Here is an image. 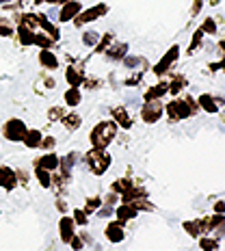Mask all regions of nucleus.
I'll use <instances>...</instances> for the list:
<instances>
[{
    "label": "nucleus",
    "mask_w": 225,
    "mask_h": 251,
    "mask_svg": "<svg viewBox=\"0 0 225 251\" xmlns=\"http://www.w3.org/2000/svg\"><path fill=\"white\" fill-rule=\"evenodd\" d=\"M117 128H119V126L115 122H100V124H96V128H93L91 134H89V141H91L93 148L106 150L108 145L115 141V137H117Z\"/></svg>",
    "instance_id": "1"
},
{
    "label": "nucleus",
    "mask_w": 225,
    "mask_h": 251,
    "mask_svg": "<svg viewBox=\"0 0 225 251\" xmlns=\"http://www.w3.org/2000/svg\"><path fill=\"white\" fill-rule=\"evenodd\" d=\"M85 160L89 165V171H91L93 176H102L108 171V167H111V154H108L106 150H100V148H91L85 154Z\"/></svg>",
    "instance_id": "2"
},
{
    "label": "nucleus",
    "mask_w": 225,
    "mask_h": 251,
    "mask_svg": "<svg viewBox=\"0 0 225 251\" xmlns=\"http://www.w3.org/2000/svg\"><path fill=\"white\" fill-rule=\"evenodd\" d=\"M108 13V4H104V2H100V4H96V7H91V9H82L80 13L76 15L72 22H74L78 28H82L85 24H89V22H96L98 18H102V15H106Z\"/></svg>",
    "instance_id": "3"
},
{
    "label": "nucleus",
    "mask_w": 225,
    "mask_h": 251,
    "mask_svg": "<svg viewBox=\"0 0 225 251\" xmlns=\"http://www.w3.org/2000/svg\"><path fill=\"white\" fill-rule=\"evenodd\" d=\"M26 124L22 122V119H9L7 124L2 126V137L7 139V141H11V143H20V141L24 139V134H26Z\"/></svg>",
    "instance_id": "4"
},
{
    "label": "nucleus",
    "mask_w": 225,
    "mask_h": 251,
    "mask_svg": "<svg viewBox=\"0 0 225 251\" xmlns=\"http://www.w3.org/2000/svg\"><path fill=\"white\" fill-rule=\"evenodd\" d=\"M167 113H169L171 119H184V117H191L195 113V104L193 100H175L171 104H167Z\"/></svg>",
    "instance_id": "5"
},
{
    "label": "nucleus",
    "mask_w": 225,
    "mask_h": 251,
    "mask_svg": "<svg viewBox=\"0 0 225 251\" xmlns=\"http://www.w3.org/2000/svg\"><path fill=\"white\" fill-rule=\"evenodd\" d=\"M163 117V104L158 100H145L143 108H141V119L145 124H156Z\"/></svg>",
    "instance_id": "6"
},
{
    "label": "nucleus",
    "mask_w": 225,
    "mask_h": 251,
    "mask_svg": "<svg viewBox=\"0 0 225 251\" xmlns=\"http://www.w3.org/2000/svg\"><path fill=\"white\" fill-rule=\"evenodd\" d=\"M82 11V4L76 2V0H70V2H63L61 11H59V22H72L78 13Z\"/></svg>",
    "instance_id": "7"
},
{
    "label": "nucleus",
    "mask_w": 225,
    "mask_h": 251,
    "mask_svg": "<svg viewBox=\"0 0 225 251\" xmlns=\"http://www.w3.org/2000/svg\"><path fill=\"white\" fill-rule=\"evenodd\" d=\"M104 236H106V240H111V243H122V240L125 238L124 223H122V221H113V223H108L106 229H104Z\"/></svg>",
    "instance_id": "8"
},
{
    "label": "nucleus",
    "mask_w": 225,
    "mask_h": 251,
    "mask_svg": "<svg viewBox=\"0 0 225 251\" xmlns=\"http://www.w3.org/2000/svg\"><path fill=\"white\" fill-rule=\"evenodd\" d=\"M0 186L4 191H13L18 186V174H15L11 167H0Z\"/></svg>",
    "instance_id": "9"
},
{
    "label": "nucleus",
    "mask_w": 225,
    "mask_h": 251,
    "mask_svg": "<svg viewBox=\"0 0 225 251\" xmlns=\"http://www.w3.org/2000/svg\"><path fill=\"white\" fill-rule=\"evenodd\" d=\"M177 54H180V48H177V46H174V48H171L169 52H167V54L163 56V61L158 63V65H154V74H158V76H163L167 70H169L171 65H174V61L177 59Z\"/></svg>",
    "instance_id": "10"
},
{
    "label": "nucleus",
    "mask_w": 225,
    "mask_h": 251,
    "mask_svg": "<svg viewBox=\"0 0 225 251\" xmlns=\"http://www.w3.org/2000/svg\"><path fill=\"white\" fill-rule=\"evenodd\" d=\"M59 234H61V240L63 243H70L72 236L76 234V223L72 217H61L59 221Z\"/></svg>",
    "instance_id": "11"
},
{
    "label": "nucleus",
    "mask_w": 225,
    "mask_h": 251,
    "mask_svg": "<svg viewBox=\"0 0 225 251\" xmlns=\"http://www.w3.org/2000/svg\"><path fill=\"white\" fill-rule=\"evenodd\" d=\"M115 217H117V221H130V219H134V217H139V210H137V206L134 203H125L122 201V206H117V210H115Z\"/></svg>",
    "instance_id": "12"
},
{
    "label": "nucleus",
    "mask_w": 225,
    "mask_h": 251,
    "mask_svg": "<svg viewBox=\"0 0 225 251\" xmlns=\"http://www.w3.org/2000/svg\"><path fill=\"white\" fill-rule=\"evenodd\" d=\"M111 113H113L115 124H117L119 128H124V130H130V128H132V117H130V113L125 111L124 106H115Z\"/></svg>",
    "instance_id": "13"
},
{
    "label": "nucleus",
    "mask_w": 225,
    "mask_h": 251,
    "mask_svg": "<svg viewBox=\"0 0 225 251\" xmlns=\"http://www.w3.org/2000/svg\"><path fill=\"white\" fill-rule=\"evenodd\" d=\"M35 167H44V169H48V171H56L59 169V156H56L54 151H46L41 158L35 160Z\"/></svg>",
    "instance_id": "14"
},
{
    "label": "nucleus",
    "mask_w": 225,
    "mask_h": 251,
    "mask_svg": "<svg viewBox=\"0 0 225 251\" xmlns=\"http://www.w3.org/2000/svg\"><path fill=\"white\" fill-rule=\"evenodd\" d=\"M108 61H122L125 54H128V44H111L106 50H104Z\"/></svg>",
    "instance_id": "15"
},
{
    "label": "nucleus",
    "mask_w": 225,
    "mask_h": 251,
    "mask_svg": "<svg viewBox=\"0 0 225 251\" xmlns=\"http://www.w3.org/2000/svg\"><path fill=\"white\" fill-rule=\"evenodd\" d=\"M65 80H67V85H70V87H80L82 80H85V74H82L78 67L70 65V67L65 70Z\"/></svg>",
    "instance_id": "16"
},
{
    "label": "nucleus",
    "mask_w": 225,
    "mask_h": 251,
    "mask_svg": "<svg viewBox=\"0 0 225 251\" xmlns=\"http://www.w3.org/2000/svg\"><path fill=\"white\" fill-rule=\"evenodd\" d=\"M41 139H44V134H41L39 130H26V134H24L22 143H24L28 150H39Z\"/></svg>",
    "instance_id": "17"
},
{
    "label": "nucleus",
    "mask_w": 225,
    "mask_h": 251,
    "mask_svg": "<svg viewBox=\"0 0 225 251\" xmlns=\"http://www.w3.org/2000/svg\"><path fill=\"white\" fill-rule=\"evenodd\" d=\"M61 124L65 126V130H70V132H74V130L80 128V124H82V117L78 113H65L61 117Z\"/></svg>",
    "instance_id": "18"
},
{
    "label": "nucleus",
    "mask_w": 225,
    "mask_h": 251,
    "mask_svg": "<svg viewBox=\"0 0 225 251\" xmlns=\"http://www.w3.org/2000/svg\"><path fill=\"white\" fill-rule=\"evenodd\" d=\"M39 63L46 67V70H56V67H59V59L54 56V52H50V48L39 52Z\"/></svg>",
    "instance_id": "19"
},
{
    "label": "nucleus",
    "mask_w": 225,
    "mask_h": 251,
    "mask_svg": "<svg viewBox=\"0 0 225 251\" xmlns=\"http://www.w3.org/2000/svg\"><path fill=\"white\" fill-rule=\"evenodd\" d=\"M37 15H39V28H44L46 33H48V35H50V37L54 39V41H59L61 33H59V28H56V26H54V24H52L50 20H48V15H44V13H37Z\"/></svg>",
    "instance_id": "20"
},
{
    "label": "nucleus",
    "mask_w": 225,
    "mask_h": 251,
    "mask_svg": "<svg viewBox=\"0 0 225 251\" xmlns=\"http://www.w3.org/2000/svg\"><path fill=\"white\" fill-rule=\"evenodd\" d=\"M15 33H18V41L22 46H33L35 44V35H37L35 30H30V28H26V26L20 24L18 28H15Z\"/></svg>",
    "instance_id": "21"
},
{
    "label": "nucleus",
    "mask_w": 225,
    "mask_h": 251,
    "mask_svg": "<svg viewBox=\"0 0 225 251\" xmlns=\"http://www.w3.org/2000/svg\"><path fill=\"white\" fill-rule=\"evenodd\" d=\"M76 160H78V154H76V151H72V154H67V156H63V158H59V169H61V174L70 176L72 169H74V165H76Z\"/></svg>",
    "instance_id": "22"
},
{
    "label": "nucleus",
    "mask_w": 225,
    "mask_h": 251,
    "mask_svg": "<svg viewBox=\"0 0 225 251\" xmlns=\"http://www.w3.org/2000/svg\"><path fill=\"white\" fill-rule=\"evenodd\" d=\"M35 177L44 188H52V171L44 169V167H35Z\"/></svg>",
    "instance_id": "23"
},
{
    "label": "nucleus",
    "mask_w": 225,
    "mask_h": 251,
    "mask_svg": "<svg viewBox=\"0 0 225 251\" xmlns=\"http://www.w3.org/2000/svg\"><path fill=\"white\" fill-rule=\"evenodd\" d=\"M82 102V93L78 87H70L65 91V104L67 106H78V104Z\"/></svg>",
    "instance_id": "24"
},
{
    "label": "nucleus",
    "mask_w": 225,
    "mask_h": 251,
    "mask_svg": "<svg viewBox=\"0 0 225 251\" xmlns=\"http://www.w3.org/2000/svg\"><path fill=\"white\" fill-rule=\"evenodd\" d=\"M20 24L37 33V28H39V15L37 13H24V15H20Z\"/></svg>",
    "instance_id": "25"
},
{
    "label": "nucleus",
    "mask_w": 225,
    "mask_h": 251,
    "mask_svg": "<svg viewBox=\"0 0 225 251\" xmlns=\"http://www.w3.org/2000/svg\"><path fill=\"white\" fill-rule=\"evenodd\" d=\"M167 89H169V85H167V82H160V85L148 89L143 98H145V100H160V96H165Z\"/></svg>",
    "instance_id": "26"
},
{
    "label": "nucleus",
    "mask_w": 225,
    "mask_h": 251,
    "mask_svg": "<svg viewBox=\"0 0 225 251\" xmlns=\"http://www.w3.org/2000/svg\"><path fill=\"white\" fill-rule=\"evenodd\" d=\"M35 46H39L41 50L52 48V46H54V39H52L48 33H37V35H35Z\"/></svg>",
    "instance_id": "27"
},
{
    "label": "nucleus",
    "mask_w": 225,
    "mask_h": 251,
    "mask_svg": "<svg viewBox=\"0 0 225 251\" xmlns=\"http://www.w3.org/2000/svg\"><path fill=\"white\" fill-rule=\"evenodd\" d=\"M0 35H2V37H13L15 35V26L11 24V20L0 18Z\"/></svg>",
    "instance_id": "28"
},
{
    "label": "nucleus",
    "mask_w": 225,
    "mask_h": 251,
    "mask_svg": "<svg viewBox=\"0 0 225 251\" xmlns=\"http://www.w3.org/2000/svg\"><path fill=\"white\" fill-rule=\"evenodd\" d=\"M132 184H134V182H132V180H128V177H119V180H115V182H113V191L122 195V193H124V191H128V188L132 186Z\"/></svg>",
    "instance_id": "29"
},
{
    "label": "nucleus",
    "mask_w": 225,
    "mask_h": 251,
    "mask_svg": "<svg viewBox=\"0 0 225 251\" xmlns=\"http://www.w3.org/2000/svg\"><path fill=\"white\" fill-rule=\"evenodd\" d=\"M72 219H74L76 226H87L89 221V214L85 212V208H76L74 212H72Z\"/></svg>",
    "instance_id": "30"
},
{
    "label": "nucleus",
    "mask_w": 225,
    "mask_h": 251,
    "mask_svg": "<svg viewBox=\"0 0 225 251\" xmlns=\"http://www.w3.org/2000/svg\"><path fill=\"white\" fill-rule=\"evenodd\" d=\"M98 39H100V35H98L96 30H87V33H82V44L89 46V48H96Z\"/></svg>",
    "instance_id": "31"
},
{
    "label": "nucleus",
    "mask_w": 225,
    "mask_h": 251,
    "mask_svg": "<svg viewBox=\"0 0 225 251\" xmlns=\"http://www.w3.org/2000/svg\"><path fill=\"white\" fill-rule=\"evenodd\" d=\"M200 104L206 108L208 113H217V102L212 100V96H201L200 98Z\"/></svg>",
    "instance_id": "32"
},
{
    "label": "nucleus",
    "mask_w": 225,
    "mask_h": 251,
    "mask_svg": "<svg viewBox=\"0 0 225 251\" xmlns=\"http://www.w3.org/2000/svg\"><path fill=\"white\" fill-rule=\"evenodd\" d=\"M100 206H102V200H100V197H89L87 203H85V212L91 214L93 210H98Z\"/></svg>",
    "instance_id": "33"
},
{
    "label": "nucleus",
    "mask_w": 225,
    "mask_h": 251,
    "mask_svg": "<svg viewBox=\"0 0 225 251\" xmlns=\"http://www.w3.org/2000/svg\"><path fill=\"white\" fill-rule=\"evenodd\" d=\"M122 61H124L125 67H139V65H143L145 63V59H141V56H128V54H125Z\"/></svg>",
    "instance_id": "34"
},
{
    "label": "nucleus",
    "mask_w": 225,
    "mask_h": 251,
    "mask_svg": "<svg viewBox=\"0 0 225 251\" xmlns=\"http://www.w3.org/2000/svg\"><path fill=\"white\" fill-rule=\"evenodd\" d=\"M111 41H113V35L108 33V35H104L102 39H98V44H96V52H104L108 48V46H111Z\"/></svg>",
    "instance_id": "35"
},
{
    "label": "nucleus",
    "mask_w": 225,
    "mask_h": 251,
    "mask_svg": "<svg viewBox=\"0 0 225 251\" xmlns=\"http://www.w3.org/2000/svg\"><path fill=\"white\" fill-rule=\"evenodd\" d=\"M184 229H186L188 234H191V236H200V234H201V226H200V221H197V223L186 221V223H184Z\"/></svg>",
    "instance_id": "36"
},
{
    "label": "nucleus",
    "mask_w": 225,
    "mask_h": 251,
    "mask_svg": "<svg viewBox=\"0 0 225 251\" xmlns=\"http://www.w3.org/2000/svg\"><path fill=\"white\" fill-rule=\"evenodd\" d=\"M56 148V139L54 137H44L39 143V150H46V151H52Z\"/></svg>",
    "instance_id": "37"
},
{
    "label": "nucleus",
    "mask_w": 225,
    "mask_h": 251,
    "mask_svg": "<svg viewBox=\"0 0 225 251\" xmlns=\"http://www.w3.org/2000/svg\"><path fill=\"white\" fill-rule=\"evenodd\" d=\"M63 115H65V113H63V108H61V106H52L50 111H48V117L52 119V122H61Z\"/></svg>",
    "instance_id": "38"
},
{
    "label": "nucleus",
    "mask_w": 225,
    "mask_h": 251,
    "mask_svg": "<svg viewBox=\"0 0 225 251\" xmlns=\"http://www.w3.org/2000/svg\"><path fill=\"white\" fill-rule=\"evenodd\" d=\"M182 87H184V80H182V78H177V80H174V82H171V85H169V89H167V91H171V96H175V93L180 91Z\"/></svg>",
    "instance_id": "39"
},
{
    "label": "nucleus",
    "mask_w": 225,
    "mask_h": 251,
    "mask_svg": "<svg viewBox=\"0 0 225 251\" xmlns=\"http://www.w3.org/2000/svg\"><path fill=\"white\" fill-rule=\"evenodd\" d=\"M111 214H113V206H108V203H104V206L98 208V217L106 219V217H111Z\"/></svg>",
    "instance_id": "40"
},
{
    "label": "nucleus",
    "mask_w": 225,
    "mask_h": 251,
    "mask_svg": "<svg viewBox=\"0 0 225 251\" xmlns=\"http://www.w3.org/2000/svg\"><path fill=\"white\" fill-rule=\"evenodd\" d=\"M67 245H72L74 249H82V247H85V243H82V238L78 236V234H74V236H72V240H70Z\"/></svg>",
    "instance_id": "41"
},
{
    "label": "nucleus",
    "mask_w": 225,
    "mask_h": 251,
    "mask_svg": "<svg viewBox=\"0 0 225 251\" xmlns=\"http://www.w3.org/2000/svg\"><path fill=\"white\" fill-rule=\"evenodd\" d=\"M104 203H108V206H115V203H117V193H108V195L106 197H104V200H102Z\"/></svg>",
    "instance_id": "42"
},
{
    "label": "nucleus",
    "mask_w": 225,
    "mask_h": 251,
    "mask_svg": "<svg viewBox=\"0 0 225 251\" xmlns=\"http://www.w3.org/2000/svg\"><path fill=\"white\" fill-rule=\"evenodd\" d=\"M217 245H219L217 240H210V238H203L201 240V247L203 249H217Z\"/></svg>",
    "instance_id": "43"
},
{
    "label": "nucleus",
    "mask_w": 225,
    "mask_h": 251,
    "mask_svg": "<svg viewBox=\"0 0 225 251\" xmlns=\"http://www.w3.org/2000/svg\"><path fill=\"white\" fill-rule=\"evenodd\" d=\"M201 30H206V33H214V30H217V26H214L212 20H206L203 26H201Z\"/></svg>",
    "instance_id": "44"
},
{
    "label": "nucleus",
    "mask_w": 225,
    "mask_h": 251,
    "mask_svg": "<svg viewBox=\"0 0 225 251\" xmlns=\"http://www.w3.org/2000/svg\"><path fill=\"white\" fill-rule=\"evenodd\" d=\"M201 33H203V30H200V33H195V37H193V48H197V46H200V41H201Z\"/></svg>",
    "instance_id": "45"
},
{
    "label": "nucleus",
    "mask_w": 225,
    "mask_h": 251,
    "mask_svg": "<svg viewBox=\"0 0 225 251\" xmlns=\"http://www.w3.org/2000/svg\"><path fill=\"white\" fill-rule=\"evenodd\" d=\"M56 208H59L61 212H65V210H67V206H65V201H63V200H59V201H56Z\"/></svg>",
    "instance_id": "46"
},
{
    "label": "nucleus",
    "mask_w": 225,
    "mask_h": 251,
    "mask_svg": "<svg viewBox=\"0 0 225 251\" xmlns=\"http://www.w3.org/2000/svg\"><path fill=\"white\" fill-rule=\"evenodd\" d=\"M200 7H201V0H195V4H193V13L200 11Z\"/></svg>",
    "instance_id": "47"
},
{
    "label": "nucleus",
    "mask_w": 225,
    "mask_h": 251,
    "mask_svg": "<svg viewBox=\"0 0 225 251\" xmlns=\"http://www.w3.org/2000/svg\"><path fill=\"white\" fill-rule=\"evenodd\" d=\"M217 212H225V201H219L217 203Z\"/></svg>",
    "instance_id": "48"
},
{
    "label": "nucleus",
    "mask_w": 225,
    "mask_h": 251,
    "mask_svg": "<svg viewBox=\"0 0 225 251\" xmlns=\"http://www.w3.org/2000/svg\"><path fill=\"white\" fill-rule=\"evenodd\" d=\"M44 2H48V4H56V2H61V0H44Z\"/></svg>",
    "instance_id": "49"
},
{
    "label": "nucleus",
    "mask_w": 225,
    "mask_h": 251,
    "mask_svg": "<svg viewBox=\"0 0 225 251\" xmlns=\"http://www.w3.org/2000/svg\"><path fill=\"white\" fill-rule=\"evenodd\" d=\"M35 4H37V7H39V4H44V0H35Z\"/></svg>",
    "instance_id": "50"
},
{
    "label": "nucleus",
    "mask_w": 225,
    "mask_h": 251,
    "mask_svg": "<svg viewBox=\"0 0 225 251\" xmlns=\"http://www.w3.org/2000/svg\"><path fill=\"white\" fill-rule=\"evenodd\" d=\"M221 50L225 52V41H221Z\"/></svg>",
    "instance_id": "51"
},
{
    "label": "nucleus",
    "mask_w": 225,
    "mask_h": 251,
    "mask_svg": "<svg viewBox=\"0 0 225 251\" xmlns=\"http://www.w3.org/2000/svg\"><path fill=\"white\" fill-rule=\"evenodd\" d=\"M63 2H70V0H61V4H63Z\"/></svg>",
    "instance_id": "52"
}]
</instances>
